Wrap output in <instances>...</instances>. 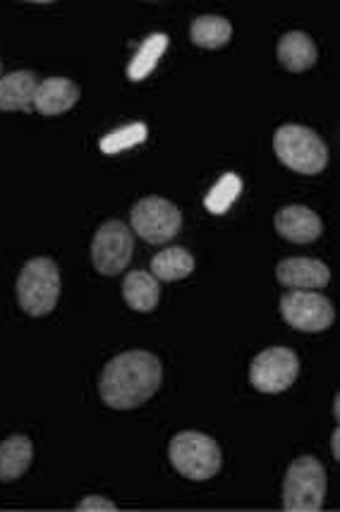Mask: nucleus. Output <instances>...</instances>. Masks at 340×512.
<instances>
[{
  "instance_id": "obj_22",
  "label": "nucleus",
  "mask_w": 340,
  "mask_h": 512,
  "mask_svg": "<svg viewBox=\"0 0 340 512\" xmlns=\"http://www.w3.org/2000/svg\"><path fill=\"white\" fill-rule=\"evenodd\" d=\"M77 510L80 512H91V510H106V512H115L118 510V505H115L111 498H103V496H87L82 498L80 503H77Z\"/></svg>"
},
{
  "instance_id": "obj_25",
  "label": "nucleus",
  "mask_w": 340,
  "mask_h": 512,
  "mask_svg": "<svg viewBox=\"0 0 340 512\" xmlns=\"http://www.w3.org/2000/svg\"><path fill=\"white\" fill-rule=\"evenodd\" d=\"M0 72H3V63H0Z\"/></svg>"
},
{
  "instance_id": "obj_18",
  "label": "nucleus",
  "mask_w": 340,
  "mask_h": 512,
  "mask_svg": "<svg viewBox=\"0 0 340 512\" xmlns=\"http://www.w3.org/2000/svg\"><path fill=\"white\" fill-rule=\"evenodd\" d=\"M194 271V256L185 247H168L151 259V276L156 280H182Z\"/></svg>"
},
{
  "instance_id": "obj_9",
  "label": "nucleus",
  "mask_w": 340,
  "mask_h": 512,
  "mask_svg": "<svg viewBox=\"0 0 340 512\" xmlns=\"http://www.w3.org/2000/svg\"><path fill=\"white\" fill-rule=\"evenodd\" d=\"M300 374V357L290 347H269L252 359L250 381L259 393L276 395L293 386Z\"/></svg>"
},
{
  "instance_id": "obj_11",
  "label": "nucleus",
  "mask_w": 340,
  "mask_h": 512,
  "mask_svg": "<svg viewBox=\"0 0 340 512\" xmlns=\"http://www.w3.org/2000/svg\"><path fill=\"white\" fill-rule=\"evenodd\" d=\"M273 223H276L278 235L295 242V245H312L324 233V223L317 213L300 204L283 206L273 218Z\"/></svg>"
},
{
  "instance_id": "obj_23",
  "label": "nucleus",
  "mask_w": 340,
  "mask_h": 512,
  "mask_svg": "<svg viewBox=\"0 0 340 512\" xmlns=\"http://www.w3.org/2000/svg\"><path fill=\"white\" fill-rule=\"evenodd\" d=\"M331 453L336 460H340V431L338 429H333V434H331Z\"/></svg>"
},
{
  "instance_id": "obj_24",
  "label": "nucleus",
  "mask_w": 340,
  "mask_h": 512,
  "mask_svg": "<svg viewBox=\"0 0 340 512\" xmlns=\"http://www.w3.org/2000/svg\"><path fill=\"white\" fill-rule=\"evenodd\" d=\"M333 417L340 419V398H338V395L333 398Z\"/></svg>"
},
{
  "instance_id": "obj_5",
  "label": "nucleus",
  "mask_w": 340,
  "mask_h": 512,
  "mask_svg": "<svg viewBox=\"0 0 340 512\" xmlns=\"http://www.w3.org/2000/svg\"><path fill=\"white\" fill-rule=\"evenodd\" d=\"M168 457L182 477L192 481L216 477L223 465L218 443L211 436L199 434V431H182V434L173 436L168 446Z\"/></svg>"
},
{
  "instance_id": "obj_15",
  "label": "nucleus",
  "mask_w": 340,
  "mask_h": 512,
  "mask_svg": "<svg viewBox=\"0 0 340 512\" xmlns=\"http://www.w3.org/2000/svg\"><path fill=\"white\" fill-rule=\"evenodd\" d=\"M123 297L127 307L135 309V312H154L161 300L159 280L151 276L149 271H130L123 280Z\"/></svg>"
},
{
  "instance_id": "obj_8",
  "label": "nucleus",
  "mask_w": 340,
  "mask_h": 512,
  "mask_svg": "<svg viewBox=\"0 0 340 512\" xmlns=\"http://www.w3.org/2000/svg\"><path fill=\"white\" fill-rule=\"evenodd\" d=\"M281 316L288 326L302 333H321L331 328L336 309L326 295L314 290H290L281 297Z\"/></svg>"
},
{
  "instance_id": "obj_7",
  "label": "nucleus",
  "mask_w": 340,
  "mask_h": 512,
  "mask_svg": "<svg viewBox=\"0 0 340 512\" xmlns=\"http://www.w3.org/2000/svg\"><path fill=\"white\" fill-rule=\"evenodd\" d=\"M132 230L149 245H166L180 233L182 213L173 201L163 197H144L132 206Z\"/></svg>"
},
{
  "instance_id": "obj_3",
  "label": "nucleus",
  "mask_w": 340,
  "mask_h": 512,
  "mask_svg": "<svg viewBox=\"0 0 340 512\" xmlns=\"http://www.w3.org/2000/svg\"><path fill=\"white\" fill-rule=\"evenodd\" d=\"M60 297V271L51 256L29 259L17 278V302L24 314L39 316L51 314Z\"/></svg>"
},
{
  "instance_id": "obj_2",
  "label": "nucleus",
  "mask_w": 340,
  "mask_h": 512,
  "mask_svg": "<svg viewBox=\"0 0 340 512\" xmlns=\"http://www.w3.org/2000/svg\"><path fill=\"white\" fill-rule=\"evenodd\" d=\"M273 151L283 166L300 175H319L329 166V146L305 125H283L273 134Z\"/></svg>"
},
{
  "instance_id": "obj_10",
  "label": "nucleus",
  "mask_w": 340,
  "mask_h": 512,
  "mask_svg": "<svg viewBox=\"0 0 340 512\" xmlns=\"http://www.w3.org/2000/svg\"><path fill=\"white\" fill-rule=\"evenodd\" d=\"M276 278L288 290H321L329 285L331 271L324 261L295 256L276 266Z\"/></svg>"
},
{
  "instance_id": "obj_14",
  "label": "nucleus",
  "mask_w": 340,
  "mask_h": 512,
  "mask_svg": "<svg viewBox=\"0 0 340 512\" xmlns=\"http://www.w3.org/2000/svg\"><path fill=\"white\" fill-rule=\"evenodd\" d=\"M278 63H281L288 72H307L309 67L317 65L319 51L314 46L312 36L305 32H288L278 41Z\"/></svg>"
},
{
  "instance_id": "obj_4",
  "label": "nucleus",
  "mask_w": 340,
  "mask_h": 512,
  "mask_svg": "<svg viewBox=\"0 0 340 512\" xmlns=\"http://www.w3.org/2000/svg\"><path fill=\"white\" fill-rule=\"evenodd\" d=\"M326 501V467L319 457L302 455L288 467L283 479V510L317 512Z\"/></svg>"
},
{
  "instance_id": "obj_20",
  "label": "nucleus",
  "mask_w": 340,
  "mask_h": 512,
  "mask_svg": "<svg viewBox=\"0 0 340 512\" xmlns=\"http://www.w3.org/2000/svg\"><path fill=\"white\" fill-rule=\"evenodd\" d=\"M149 137V127L144 123H132V125H125L120 127V130H113L111 134H106V137L101 139L99 146L103 154L113 156V154H120V151H127L132 149V146L147 142Z\"/></svg>"
},
{
  "instance_id": "obj_12",
  "label": "nucleus",
  "mask_w": 340,
  "mask_h": 512,
  "mask_svg": "<svg viewBox=\"0 0 340 512\" xmlns=\"http://www.w3.org/2000/svg\"><path fill=\"white\" fill-rule=\"evenodd\" d=\"M82 91L80 84H75L68 77H48L44 82H39L34 94V111L41 115H63L70 108L77 106Z\"/></svg>"
},
{
  "instance_id": "obj_13",
  "label": "nucleus",
  "mask_w": 340,
  "mask_h": 512,
  "mask_svg": "<svg viewBox=\"0 0 340 512\" xmlns=\"http://www.w3.org/2000/svg\"><path fill=\"white\" fill-rule=\"evenodd\" d=\"M36 87H39V79L29 70H17L0 77V111L32 113Z\"/></svg>"
},
{
  "instance_id": "obj_19",
  "label": "nucleus",
  "mask_w": 340,
  "mask_h": 512,
  "mask_svg": "<svg viewBox=\"0 0 340 512\" xmlns=\"http://www.w3.org/2000/svg\"><path fill=\"white\" fill-rule=\"evenodd\" d=\"M166 48H168L166 34L147 36V39L139 44L135 58H132L130 65H127V77H130L132 82H142V79H147L151 72H154V67L159 65V60L163 53H166Z\"/></svg>"
},
{
  "instance_id": "obj_6",
  "label": "nucleus",
  "mask_w": 340,
  "mask_h": 512,
  "mask_svg": "<svg viewBox=\"0 0 340 512\" xmlns=\"http://www.w3.org/2000/svg\"><path fill=\"white\" fill-rule=\"evenodd\" d=\"M135 254V235L132 228L118 218L106 221L91 240V264L101 276L123 273Z\"/></svg>"
},
{
  "instance_id": "obj_16",
  "label": "nucleus",
  "mask_w": 340,
  "mask_h": 512,
  "mask_svg": "<svg viewBox=\"0 0 340 512\" xmlns=\"http://www.w3.org/2000/svg\"><path fill=\"white\" fill-rule=\"evenodd\" d=\"M34 446L24 434H15L0 443V481H15L32 467Z\"/></svg>"
},
{
  "instance_id": "obj_17",
  "label": "nucleus",
  "mask_w": 340,
  "mask_h": 512,
  "mask_svg": "<svg viewBox=\"0 0 340 512\" xmlns=\"http://www.w3.org/2000/svg\"><path fill=\"white\" fill-rule=\"evenodd\" d=\"M190 39L194 46L206 48V51H216V48H223L233 39V24L226 17L202 15L192 22Z\"/></svg>"
},
{
  "instance_id": "obj_21",
  "label": "nucleus",
  "mask_w": 340,
  "mask_h": 512,
  "mask_svg": "<svg viewBox=\"0 0 340 512\" xmlns=\"http://www.w3.org/2000/svg\"><path fill=\"white\" fill-rule=\"evenodd\" d=\"M242 192V180L235 173H226L221 180L211 187V192L206 194L204 206L211 213H226L230 206L235 204V199Z\"/></svg>"
},
{
  "instance_id": "obj_1",
  "label": "nucleus",
  "mask_w": 340,
  "mask_h": 512,
  "mask_svg": "<svg viewBox=\"0 0 340 512\" xmlns=\"http://www.w3.org/2000/svg\"><path fill=\"white\" fill-rule=\"evenodd\" d=\"M161 381L163 369L159 357L147 350H130L106 364L99 381V393L111 410L127 412L154 398Z\"/></svg>"
}]
</instances>
